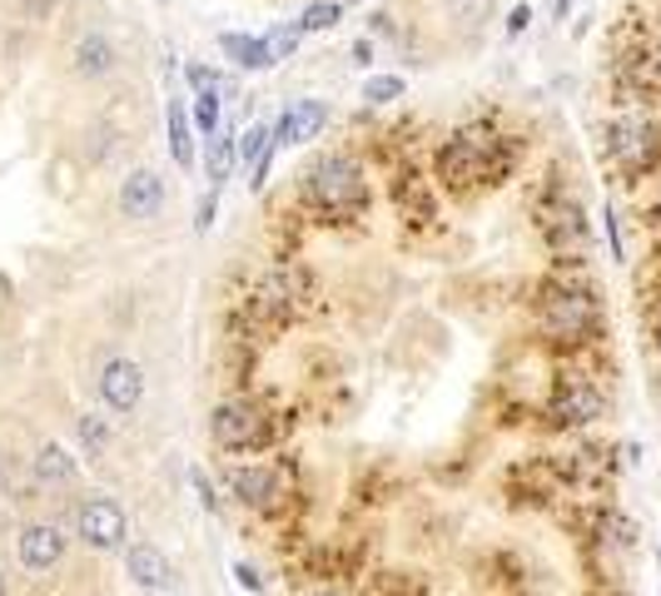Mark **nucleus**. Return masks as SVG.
Returning <instances> with one entry per match:
<instances>
[{
  "label": "nucleus",
  "mask_w": 661,
  "mask_h": 596,
  "mask_svg": "<svg viewBox=\"0 0 661 596\" xmlns=\"http://www.w3.org/2000/svg\"><path fill=\"white\" fill-rule=\"evenodd\" d=\"M517 149L503 140V135L483 130V125H473V130H457L453 140L438 149V175L447 185H497V179L513 169Z\"/></svg>",
  "instance_id": "obj_1"
},
{
  "label": "nucleus",
  "mask_w": 661,
  "mask_h": 596,
  "mask_svg": "<svg viewBox=\"0 0 661 596\" xmlns=\"http://www.w3.org/2000/svg\"><path fill=\"white\" fill-rule=\"evenodd\" d=\"M304 199L328 219H348L364 215L368 205V179L358 169V159L348 155H318L314 165L304 169Z\"/></svg>",
  "instance_id": "obj_2"
},
{
  "label": "nucleus",
  "mask_w": 661,
  "mask_h": 596,
  "mask_svg": "<svg viewBox=\"0 0 661 596\" xmlns=\"http://www.w3.org/2000/svg\"><path fill=\"white\" fill-rule=\"evenodd\" d=\"M602 324V304H596L592 289L582 284H552L542 294V334L547 338H562V344H582L592 328Z\"/></svg>",
  "instance_id": "obj_3"
},
{
  "label": "nucleus",
  "mask_w": 661,
  "mask_h": 596,
  "mask_svg": "<svg viewBox=\"0 0 661 596\" xmlns=\"http://www.w3.org/2000/svg\"><path fill=\"white\" fill-rule=\"evenodd\" d=\"M209 438H215L219 453H264V447H274V418L259 403L229 398L209 418Z\"/></svg>",
  "instance_id": "obj_4"
},
{
  "label": "nucleus",
  "mask_w": 661,
  "mask_h": 596,
  "mask_svg": "<svg viewBox=\"0 0 661 596\" xmlns=\"http://www.w3.org/2000/svg\"><path fill=\"white\" fill-rule=\"evenodd\" d=\"M75 537L95 552H125L130 547V517L110 493H90L75 503Z\"/></svg>",
  "instance_id": "obj_5"
},
{
  "label": "nucleus",
  "mask_w": 661,
  "mask_h": 596,
  "mask_svg": "<svg viewBox=\"0 0 661 596\" xmlns=\"http://www.w3.org/2000/svg\"><path fill=\"white\" fill-rule=\"evenodd\" d=\"M606 155H612L622 169L642 175V169H652L657 155H661V130L652 120H642V115H622V120L606 125Z\"/></svg>",
  "instance_id": "obj_6"
},
{
  "label": "nucleus",
  "mask_w": 661,
  "mask_h": 596,
  "mask_svg": "<svg viewBox=\"0 0 661 596\" xmlns=\"http://www.w3.org/2000/svg\"><path fill=\"white\" fill-rule=\"evenodd\" d=\"M95 393H100V408H105V413L125 418V413H135V408L145 403V368L135 364V358H125V354H110V358L100 364Z\"/></svg>",
  "instance_id": "obj_7"
},
{
  "label": "nucleus",
  "mask_w": 661,
  "mask_h": 596,
  "mask_svg": "<svg viewBox=\"0 0 661 596\" xmlns=\"http://www.w3.org/2000/svg\"><path fill=\"white\" fill-rule=\"evenodd\" d=\"M224 487H229V497L239 507H249V513H274V507L284 503V477L279 467H264V463H239L224 473Z\"/></svg>",
  "instance_id": "obj_8"
},
{
  "label": "nucleus",
  "mask_w": 661,
  "mask_h": 596,
  "mask_svg": "<svg viewBox=\"0 0 661 596\" xmlns=\"http://www.w3.org/2000/svg\"><path fill=\"white\" fill-rule=\"evenodd\" d=\"M125 577L149 596H169L179 587V567L169 562L165 547H155V542H130V547H125Z\"/></svg>",
  "instance_id": "obj_9"
},
{
  "label": "nucleus",
  "mask_w": 661,
  "mask_h": 596,
  "mask_svg": "<svg viewBox=\"0 0 661 596\" xmlns=\"http://www.w3.org/2000/svg\"><path fill=\"white\" fill-rule=\"evenodd\" d=\"M537 229H542V239H547V249L562 254V259H578L582 244H588V215H582L578 199H552V205L542 209Z\"/></svg>",
  "instance_id": "obj_10"
},
{
  "label": "nucleus",
  "mask_w": 661,
  "mask_h": 596,
  "mask_svg": "<svg viewBox=\"0 0 661 596\" xmlns=\"http://www.w3.org/2000/svg\"><path fill=\"white\" fill-rule=\"evenodd\" d=\"M602 413H606V398L588 378L558 383V393H552V403H547V418L562 423V428H588V423H596Z\"/></svg>",
  "instance_id": "obj_11"
},
{
  "label": "nucleus",
  "mask_w": 661,
  "mask_h": 596,
  "mask_svg": "<svg viewBox=\"0 0 661 596\" xmlns=\"http://www.w3.org/2000/svg\"><path fill=\"white\" fill-rule=\"evenodd\" d=\"M66 547H70V537L56 527V522H26L20 527V537H16V557H20V567L26 572H56L60 562H66Z\"/></svg>",
  "instance_id": "obj_12"
},
{
  "label": "nucleus",
  "mask_w": 661,
  "mask_h": 596,
  "mask_svg": "<svg viewBox=\"0 0 661 596\" xmlns=\"http://www.w3.org/2000/svg\"><path fill=\"white\" fill-rule=\"evenodd\" d=\"M115 205H120L125 219H159V209H165V175L159 169H130L120 185V195H115Z\"/></svg>",
  "instance_id": "obj_13"
},
{
  "label": "nucleus",
  "mask_w": 661,
  "mask_h": 596,
  "mask_svg": "<svg viewBox=\"0 0 661 596\" xmlns=\"http://www.w3.org/2000/svg\"><path fill=\"white\" fill-rule=\"evenodd\" d=\"M70 60H75L80 80H110V74L120 70V46H115L110 36H100V30H85V36L75 40Z\"/></svg>",
  "instance_id": "obj_14"
},
{
  "label": "nucleus",
  "mask_w": 661,
  "mask_h": 596,
  "mask_svg": "<svg viewBox=\"0 0 661 596\" xmlns=\"http://www.w3.org/2000/svg\"><path fill=\"white\" fill-rule=\"evenodd\" d=\"M324 125H328V105L324 100H294L289 110L279 115V125H274V140H279V149L284 145H308Z\"/></svg>",
  "instance_id": "obj_15"
},
{
  "label": "nucleus",
  "mask_w": 661,
  "mask_h": 596,
  "mask_svg": "<svg viewBox=\"0 0 661 596\" xmlns=\"http://www.w3.org/2000/svg\"><path fill=\"white\" fill-rule=\"evenodd\" d=\"M30 473H36L40 487H75L80 483V463H75L70 447H60V443H40L36 457H30Z\"/></svg>",
  "instance_id": "obj_16"
},
{
  "label": "nucleus",
  "mask_w": 661,
  "mask_h": 596,
  "mask_svg": "<svg viewBox=\"0 0 661 596\" xmlns=\"http://www.w3.org/2000/svg\"><path fill=\"white\" fill-rule=\"evenodd\" d=\"M219 50L234 60L239 70H274V56L264 46V36H244V30H224L219 36Z\"/></svg>",
  "instance_id": "obj_17"
},
{
  "label": "nucleus",
  "mask_w": 661,
  "mask_h": 596,
  "mask_svg": "<svg viewBox=\"0 0 661 596\" xmlns=\"http://www.w3.org/2000/svg\"><path fill=\"white\" fill-rule=\"evenodd\" d=\"M75 438H80V453L90 457V463H100V457L115 447V418H110V413H80Z\"/></svg>",
  "instance_id": "obj_18"
},
{
  "label": "nucleus",
  "mask_w": 661,
  "mask_h": 596,
  "mask_svg": "<svg viewBox=\"0 0 661 596\" xmlns=\"http://www.w3.org/2000/svg\"><path fill=\"white\" fill-rule=\"evenodd\" d=\"M234 159H239V135H234V130L209 135V140H205V175H209V189H224V185H229Z\"/></svg>",
  "instance_id": "obj_19"
},
{
  "label": "nucleus",
  "mask_w": 661,
  "mask_h": 596,
  "mask_svg": "<svg viewBox=\"0 0 661 596\" xmlns=\"http://www.w3.org/2000/svg\"><path fill=\"white\" fill-rule=\"evenodd\" d=\"M165 125H169V155H175V165L179 169H195V130H189L185 100H169L165 105Z\"/></svg>",
  "instance_id": "obj_20"
},
{
  "label": "nucleus",
  "mask_w": 661,
  "mask_h": 596,
  "mask_svg": "<svg viewBox=\"0 0 661 596\" xmlns=\"http://www.w3.org/2000/svg\"><path fill=\"white\" fill-rule=\"evenodd\" d=\"M338 20H344V0H314V6H304V16H298L294 26L304 30V36H324Z\"/></svg>",
  "instance_id": "obj_21"
},
{
  "label": "nucleus",
  "mask_w": 661,
  "mask_h": 596,
  "mask_svg": "<svg viewBox=\"0 0 661 596\" xmlns=\"http://www.w3.org/2000/svg\"><path fill=\"white\" fill-rule=\"evenodd\" d=\"M447 16L467 30H483L497 16V0H447Z\"/></svg>",
  "instance_id": "obj_22"
},
{
  "label": "nucleus",
  "mask_w": 661,
  "mask_h": 596,
  "mask_svg": "<svg viewBox=\"0 0 661 596\" xmlns=\"http://www.w3.org/2000/svg\"><path fill=\"white\" fill-rule=\"evenodd\" d=\"M219 110H224L219 85H215V90H199L195 95V130L205 135V140H209V135H219Z\"/></svg>",
  "instance_id": "obj_23"
},
{
  "label": "nucleus",
  "mask_w": 661,
  "mask_h": 596,
  "mask_svg": "<svg viewBox=\"0 0 661 596\" xmlns=\"http://www.w3.org/2000/svg\"><path fill=\"white\" fill-rule=\"evenodd\" d=\"M403 90H408L403 74H373V80H364V100L368 105H393V100H403Z\"/></svg>",
  "instance_id": "obj_24"
},
{
  "label": "nucleus",
  "mask_w": 661,
  "mask_h": 596,
  "mask_svg": "<svg viewBox=\"0 0 661 596\" xmlns=\"http://www.w3.org/2000/svg\"><path fill=\"white\" fill-rule=\"evenodd\" d=\"M269 145H274V125H264V120H259V125H249V130L239 135V159L254 169V165H259V155H264Z\"/></svg>",
  "instance_id": "obj_25"
},
{
  "label": "nucleus",
  "mask_w": 661,
  "mask_h": 596,
  "mask_svg": "<svg viewBox=\"0 0 661 596\" xmlns=\"http://www.w3.org/2000/svg\"><path fill=\"white\" fill-rule=\"evenodd\" d=\"M264 46H269V56H274V66H284V60L294 56L298 46H304V30L298 26H274L269 36H264Z\"/></svg>",
  "instance_id": "obj_26"
},
{
  "label": "nucleus",
  "mask_w": 661,
  "mask_h": 596,
  "mask_svg": "<svg viewBox=\"0 0 661 596\" xmlns=\"http://www.w3.org/2000/svg\"><path fill=\"white\" fill-rule=\"evenodd\" d=\"M189 487H195V497H199V507H205L209 517H224V503H219V487L209 483V473L205 467H189Z\"/></svg>",
  "instance_id": "obj_27"
},
{
  "label": "nucleus",
  "mask_w": 661,
  "mask_h": 596,
  "mask_svg": "<svg viewBox=\"0 0 661 596\" xmlns=\"http://www.w3.org/2000/svg\"><path fill=\"white\" fill-rule=\"evenodd\" d=\"M602 224H606V244H612V259L622 264V259H627V244H622V219H616V209H612V205L602 209Z\"/></svg>",
  "instance_id": "obj_28"
},
{
  "label": "nucleus",
  "mask_w": 661,
  "mask_h": 596,
  "mask_svg": "<svg viewBox=\"0 0 661 596\" xmlns=\"http://www.w3.org/2000/svg\"><path fill=\"white\" fill-rule=\"evenodd\" d=\"M527 26H532V6L522 0V6H513V16L503 20V36L507 40H522V36H527Z\"/></svg>",
  "instance_id": "obj_29"
},
{
  "label": "nucleus",
  "mask_w": 661,
  "mask_h": 596,
  "mask_svg": "<svg viewBox=\"0 0 661 596\" xmlns=\"http://www.w3.org/2000/svg\"><path fill=\"white\" fill-rule=\"evenodd\" d=\"M185 80H189V90H215V85L224 80V74L215 70V66H185Z\"/></svg>",
  "instance_id": "obj_30"
},
{
  "label": "nucleus",
  "mask_w": 661,
  "mask_h": 596,
  "mask_svg": "<svg viewBox=\"0 0 661 596\" xmlns=\"http://www.w3.org/2000/svg\"><path fill=\"white\" fill-rule=\"evenodd\" d=\"M274 159H279V140H274V145L259 155V165H254V179H249V189H264V185H269V175H274Z\"/></svg>",
  "instance_id": "obj_31"
},
{
  "label": "nucleus",
  "mask_w": 661,
  "mask_h": 596,
  "mask_svg": "<svg viewBox=\"0 0 661 596\" xmlns=\"http://www.w3.org/2000/svg\"><path fill=\"white\" fill-rule=\"evenodd\" d=\"M215 215H219V189H209L205 199H199V215H195V229L199 234H209L215 229Z\"/></svg>",
  "instance_id": "obj_32"
},
{
  "label": "nucleus",
  "mask_w": 661,
  "mask_h": 596,
  "mask_svg": "<svg viewBox=\"0 0 661 596\" xmlns=\"http://www.w3.org/2000/svg\"><path fill=\"white\" fill-rule=\"evenodd\" d=\"M234 577H239V587H244V592H254V596L264 592V577L249 567V562H234Z\"/></svg>",
  "instance_id": "obj_33"
},
{
  "label": "nucleus",
  "mask_w": 661,
  "mask_h": 596,
  "mask_svg": "<svg viewBox=\"0 0 661 596\" xmlns=\"http://www.w3.org/2000/svg\"><path fill=\"white\" fill-rule=\"evenodd\" d=\"M348 60H354L358 70L373 66V40H354V46H348Z\"/></svg>",
  "instance_id": "obj_34"
},
{
  "label": "nucleus",
  "mask_w": 661,
  "mask_h": 596,
  "mask_svg": "<svg viewBox=\"0 0 661 596\" xmlns=\"http://www.w3.org/2000/svg\"><path fill=\"white\" fill-rule=\"evenodd\" d=\"M373 36H398V26H393V16H383V10H378V16H373Z\"/></svg>",
  "instance_id": "obj_35"
},
{
  "label": "nucleus",
  "mask_w": 661,
  "mask_h": 596,
  "mask_svg": "<svg viewBox=\"0 0 661 596\" xmlns=\"http://www.w3.org/2000/svg\"><path fill=\"white\" fill-rule=\"evenodd\" d=\"M547 10H552V20H568V10H572V0H547Z\"/></svg>",
  "instance_id": "obj_36"
},
{
  "label": "nucleus",
  "mask_w": 661,
  "mask_h": 596,
  "mask_svg": "<svg viewBox=\"0 0 661 596\" xmlns=\"http://www.w3.org/2000/svg\"><path fill=\"white\" fill-rule=\"evenodd\" d=\"M657 354H661V318H657Z\"/></svg>",
  "instance_id": "obj_37"
},
{
  "label": "nucleus",
  "mask_w": 661,
  "mask_h": 596,
  "mask_svg": "<svg viewBox=\"0 0 661 596\" xmlns=\"http://www.w3.org/2000/svg\"><path fill=\"white\" fill-rule=\"evenodd\" d=\"M0 596H6V572H0Z\"/></svg>",
  "instance_id": "obj_38"
},
{
  "label": "nucleus",
  "mask_w": 661,
  "mask_h": 596,
  "mask_svg": "<svg viewBox=\"0 0 661 596\" xmlns=\"http://www.w3.org/2000/svg\"><path fill=\"white\" fill-rule=\"evenodd\" d=\"M314 596H344V592H314Z\"/></svg>",
  "instance_id": "obj_39"
},
{
  "label": "nucleus",
  "mask_w": 661,
  "mask_h": 596,
  "mask_svg": "<svg viewBox=\"0 0 661 596\" xmlns=\"http://www.w3.org/2000/svg\"><path fill=\"white\" fill-rule=\"evenodd\" d=\"M348 6H364V0H344V10H348Z\"/></svg>",
  "instance_id": "obj_40"
},
{
  "label": "nucleus",
  "mask_w": 661,
  "mask_h": 596,
  "mask_svg": "<svg viewBox=\"0 0 661 596\" xmlns=\"http://www.w3.org/2000/svg\"><path fill=\"white\" fill-rule=\"evenodd\" d=\"M657 398H661V378H657Z\"/></svg>",
  "instance_id": "obj_41"
},
{
  "label": "nucleus",
  "mask_w": 661,
  "mask_h": 596,
  "mask_svg": "<svg viewBox=\"0 0 661 596\" xmlns=\"http://www.w3.org/2000/svg\"><path fill=\"white\" fill-rule=\"evenodd\" d=\"M657 567H661V552H657Z\"/></svg>",
  "instance_id": "obj_42"
},
{
  "label": "nucleus",
  "mask_w": 661,
  "mask_h": 596,
  "mask_svg": "<svg viewBox=\"0 0 661 596\" xmlns=\"http://www.w3.org/2000/svg\"><path fill=\"white\" fill-rule=\"evenodd\" d=\"M169 596H175V592H169Z\"/></svg>",
  "instance_id": "obj_43"
}]
</instances>
